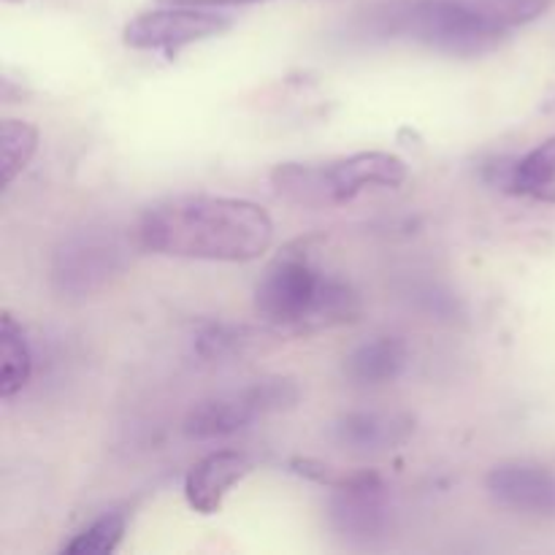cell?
<instances>
[{
  "label": "cell",
  "mask_w": 555,
  "mask_h": 555,
  "mask_svg": "<svg viewBox=\"0 0 555 555\" xmlns=\"http://www.w3.org/2000/svg\"><path fill=\"white\" fill-rule=\"evenodd\" d=\"M135 244L166 258L247 263L274 244L263 206L220 195H179L150 206L135 222Z\"/></svg>",
  "instance_id": "obj_1"
},
{
  "label": "cell",
  "mask_w": 555,
  "mask_h": 555,
  "mask_svg": "<svg viewBox=\"0 0 555 555\" xmlns=\"http://www.w3.org/2000/svg\"><path fill=\"white\" fill-rule=\"evenodd\" d=\"M255 312L280 334L309 336L358 320L361 298L345 280L323 274L304 249H285L255 287Z\"/></svg>",
  "instance_id": "obj_2"
},
{
  "label": "cell",
  "mask_w": 555,
  "mask_h": 555,
  "mask_svg": "<svg viewBox=\"0 0 555 555\" xmlns=\"http://www.w3.org/2000/svg\"><path fill=\"white\" fill-rule=\"evenodd\" d=\"M361 33L415 41L453 57L486 54L509 36L475 0H388L363 16Z\"/></svg>",
  "instance_id": "obj_3"
},
{
  "label": "cell",
  "mask_w": 555,
  "mask_h": 555,
  "mask_svg": "<svg viewBox=\"0 0 555 555\" xmlns=\"http://www.w3.org/2000/svg\"><path fill=\"white\" fill-rule=\"evenodd\" d=\"M406 166L390 152H358L331 163H280L271 188L280 198L304 209H325L356 201L372 188H399Z\"/></svg>",
  "instance_id": "obj_4"
},
{
  "label": "cell",
  "mask_w": 555,
  "mask_h": 555,
  "mask_svg": "<svg viewBox=\"0 0 555 555\" xmlns=\"http://www.w3.org/2000/svg\"><path fill=\"white\" fill-rule=\"evenodd\" d=\"M301 399V388L296 379L287 377H266L236 393L215 396L204 399L188 412L184 417V437L193 442H215V439H228L233 434L253 426L258 417L271 415V412L291 410Z\"/></svg>",
  "instance_id": "obj_5"
},
{
  "label": "cell",
  "mask_w": 555,
  "mask_h": 555,
  "mask_svg": "<svg viewBox=\"0 0 555 555\" xmlns=\"http://www.w3.org/2000/svg\"><path fill=\"white\" fill-rule=\"evenodd\" d=\"M130 247L112 228H85L57 244L49 266V280L60 296L85 298L103 291L125 271Z\"/></svg>",
  "instance_id": "obj_6"
},
{
  "label": "cell",
  "mask_w": 555,
  "mask_h": 555,
  "mask_svg": "<svg viewBox=\"0 0 555 555\" xmlns=\"http://www.w3.org/2000/svg\"><path fill=\"white\" fill-rule=\"evenodd\" d=\"M231 27L225 14L195 5H166V9L141 11L139 16L125 25V47L141 49V52H166L177 57L190 43L206 41Z\"/></svg>",
  "instance_id": "obj_7"
},
{
  "label": "cell",
  "mask_w": 555,
  "mask_h": 555,
  "mask_svg": "<svg viewBox=\"0 0 555 555\" xmlns=\"http://www.w3.org/2000/svg\"><path fill=\"white\" fill-rule=\"evenodd\" d=\"M328 524L336 534L358 545L388 534L390 499L383 477L377 472H358L331 486Z\"/></svg>",
  "instance_id": "obj_8"
},
{
  "label": "cell",
  "mask_w": 555,
  "mask_h": 555,
  "mask_svg": "<svg viewBox=\"0 0 555 555\" xmlns=\"http://www.w3.org/2000/svg\"><path fill=\"white\" fill-rule=\"evenodd\" d=\"M488 496L504 509L555 518V469L529 461H504L486 477Z\"/></svg>",
  "instance_id": "obj_9"
},
{
  "label": "cell",
  "mask_w": 555,
  "mask_h": 555,
  "mask_svg": "<svg viewBox=\"0 0 555 555\" xmlns=\"http://www.w3.org/2000/svg\"><path fill=\"white\" fill-rule=\"evenodd\" d=\"M486 182L520 198L555 204V135L542 141L524 157H499L486 166Z\"/></svg>",
  "instance_id": "obj_10"
},
{
  "label": "cell",
  "mask_w": 555,
  "mask_h": 555,
  "mask_svg": "<svg viewBox=\"0 0 555 555\" xmlns=\"http://www.w3.org/2000/svg\"><path fill=\"white\" fill-rule=\"evenodd\" d=\"M249 469H253V461L238 450H217L201 459L198 464L190 466L184 477V499L190 509L198 515L220 513L231 488L242 482Z\"/></svg>",
  "instance_id": "obj_11"
},
{
  "label": "cell",
  "mask_w": 555,
  "mask_h": 555,
  "mask_svg": "<svg viewBox=\"0 0 555 555\" xmlns=\"http://www.w3.org/2000/svg\"><path fill=\"white\" fill-rule=\"evenodd\" d=\"M415 431V423L406 415H393V412L377 410H358L347 412L331 428V437L339 448L352 450V453H385L406 439Z\"/></svg>",
  "instance_id": "obj_12"
},
{
  "label": "cell",
  "mask_w": 555,
  "mask_h": 555,
  "mask_svg": "<svg viewBox=\"0 0 555 555\" xmlns=\"http://www.w3.org/2000/svg\"><path fill=\"white\" fill-rule=\"evenodd\" d=\"M410 366V347L399 336H374L345 358V377L361 388L396 383Z\"/></svg>",
  "instance_id": "obj_13"
},
{
  "label": "cell",
  "mask_w": 555,
  "mask_h": 555,
  "mask_svg": "<svg viewBox=\"0 0 555 555\" xmlns=\"http://www.w3.org/2000/svg\"><path fill=\"white\" fill-rule=\"evenodd\" d=\"M33 374V356L22 325L9 312L0 318V396L11 399L20 393Z\"/></svg>",
  "instance_id": "obj_14"
},
{
  "label": "cell",
  "mask_w": 555,
  "mask_h": 555,
  "mask_svg": "<svg viewBox=\"0 0 555 555\" xmlns=\"http://www.w3.org/2000/svg\"><path fill=\"white\" fill-rule=\"evenodd\" d=\"M38 150V128L25 119H3L0 122V168L3 188H9L27 168Z\"/></svg>",
  "instance_id": "obj_15"
},
{
  "label": "cell",
  "mask_w": 555,
  "mask_h": 555,
  "mask_svg": "<svg viewBox=\"0 0 555 555\" xmlns=\"http://www.w3.org/2000/svg\"><path fill=\"white\" fill-rule=\"evenodd\" d=\"M125 529H128V518L122 513H108L98 518L95 524L87 526L85 531L74 537L68 545H63V553L68 555H108L119 547Z\"/></svg>",
  "instance_id": "obj_16"
},
{
  "label": "cell",
  "mask_w": 555,
  "mask_h": 555,
  "mask_svg": "<svg viewBox=\"0 0 555 555\" xmlns=\"http://www.w3.org/2000/svg\"><path fill=\"white\" fill-rule=\"evenodd\" d=\"M242 328H231V325H209L204 334L198 336V352L204 358H225L231 352L242 350Z\"/></svg>",
  "instance_id": "obj_17"
},
{
  "label": "cell",
  "mask_w": 555,
  "mask_h": 555,
  "mask_svg": "<svg viewBox=\"0 0 555 555\" xmlns=\"http://www.w3.org/2000/svg\"><path fill=\"white\" fill-rule=\"evenodd\" d=\"M163 5H195V9H225V5H249L263 0H157Z\"/></svg>",
  "instance_id": "obj_18"
},
{
  "label": "cell",
  "mask_w": 555,
  "mask_h": 555,
  "mask_svg": "<svg viewBox=\"0 0 555 555\" xmlns=\"http://www.w3.org/2000/svg\"><path fill=\"white\" fill-rule=\"evenodd\" d=\"M5 3H22V0H5Z\"/></svg>",
  "instance_id": "obj_19"
}]
</instances>
